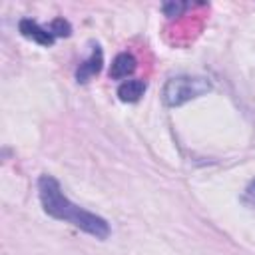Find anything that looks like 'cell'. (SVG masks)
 I'll use <instances>...</instances> for the list:
<instances>
[{
  "mask_svg": "<svg viewBox=\"0 0 255 255\" xmlns=\"http://www.w3.org/2000/svg\"><path fill=\"white\" fill-rule=\"evenodd\" d=\"M38 195H40L42 209L50 217H54L58 221H66V223L78 227L80 231H84L96 239H108L110 237V231H112L110 223L104 217H100V215L76 205L74 201H70L66 197V193L62 191V185L56 177L44 173L38 179Z\"/></svg>",
  "mask_w": 255,
  "mask_h": 255,
  "instance_id": "cell-1",
  "label": "cell"
},
{
  "mask_svg": "<svg viewBox=\"0 0 255 255\" xmlns=\"http://www.w3.org/2000/svg\"><path fill=\"white\" fill-rule=\"evenodd\" d=\"M211 88V82L203 76H175L165 82L161 90V100L167 108H177L209 94Z\"/></svg>",
  "mask_w": 255,
  "mask_h": 255,
  "instance_id": "cell-2",
  "label": "cell"
},
{
  "mask_svg": "<svg viewBox=\"0 0 255 255\" xmlns=\"http://www.w3.org/2000/svg\"><path fill=\"white\" fill-rule=\"evenodd\" d=\"M102 64H104V54H102V48L96 44L92 48V54L80 64V68L76 70V80L80 84H86L90 82L94 76H98L102 72Z\"/></svg>",
  "mask_w": 255,
  "mask_h": 255,
  "instance_id": "cell-3",
  "label": "cell"
},
{
  "mask_svg": "<svg viewBox=\"0 0 255 255\" xmlns=\"http://www.w3.org/2000/svg\"><path fill=\"white\" fill-rule=\"evenodd\" d=\"M18 30H20V34H22L24 38H28V40H32V42H36V44H40V46H52L54 40H56V38L50 34L48 28H42L38 22L30 20V18H22V20L18 22Z\"/></svg>",
  "mask_w": 255,
  "mask_h": 255,
  "instance_id": "cell-4",
  "label": "cell"
},
{
  "mask_svg": "<svg viewBox=\"0 0 255 255\" xmlns=\"http://www.w3.org/2000/svg\"><path fill=\"white\" fill-rule=\"evenodd\" d=\"M135 58L133 54L129 52H120L114 60H112V66H110V78L112 80H122V78H128L135 72Z\"/></svg>",
  "mask_w": 255,
  "mask_h": 255,
  "instance_id": "cell-5",
  "label": "cell"
},
{
  "mask_svg": "<svg viewBox=\"0 0 255 255\" xmlns=\"http://www.w3.org/2000/svg\"><path fill=\"white\" fill-rule=\"evenodd\" d=\"M145 88L147 86H145L143 80H128V82L118 86V98L122 102H126V104H133L143 96Z\"/></svg>",
  "mask_w": 255,
  "mask_h": 255,
  "instance_id": "cell-6",
  "label": "cell"
},
{
  "mask_svg": "<svg viewBox=\"0 0 255 255\" xmlns=\"http://www.w3.org/2000/svg\"><path fill=\"white\" fill-rule=\"evenodd\" d=\"M48 30H50V34H52L54 38H68V36L72 34V26H70V22L64 20V18H54V20L50 22Z\"/></svg>",
  "mask_w": 255,
  "mask_h": 255,
  "instance_id": "cell-7",
  "label": "cell"
},
{
  "mask_svg": "<svg viewBox=\"0 0 255 255\" xmlns=\"http://www.w3.org/2000/svg\"><path fill=\"white\" fill-rule=\"evenodd\" d=\"M187 8H191L189 2H165V4H163V12H165V16H169V18L181 16V12L187 10Z\"/></svg>",
  "mask_w": 255,
  "mask_h": 255,
  "instance_id": "cell-8",
  "label": "cell"
},
{
  "mask_svg": "<svg viewBox=\"0 0 255 255\" xmlns=\"http://www.w3.org/2000/svg\"><path fill=\"white\" fill-rule=\"evenodd\" d=\"M247 191H249V195H253V197H255V181H251V183H249V189H247Z\"/></svg>",
  "mask_w": 255,
  "mask_h": 255,
  "instance_id": "cell-9",
  "label": "cell"
}]
</instances>
